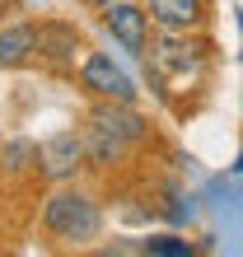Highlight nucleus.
<instances>
[{"instance_id":"9","label":"nucleus","mask_w":243,"mask_h":257,"mask_svg":"<svg viewBox=\"0 0 243 257\" xmlns=\"http://www.w3.org/2000/svg\"><path fill=\"white\" fill-rule=\"evenodd\" d=\"M33 61H38V24L33 19L0 24V70H24Z\"/></svg>"},{"instance_id":"11","label":"nucleus","mask_w":243,"mask_h":257,"mask_svg":"<svg viewBox=\"0 0 243 257\" xmlns=\"http://www.w3.org/2000/svg\"><path fill=\"white\" fill-rule=\"evenodd\" d=\"M141 252H150V257H192L196 243L182 238V234H150V238H141Z\"/></svg>"},{"instance_id":"1","label":"nucleus","mask_w":243,"mask_h":257,"mask_svg":"<svg viewBox=\"0 0 243 257\" xmlns=\"http://www.w3.org/2000/svg\"><path fill=\"white\" fill-rule=\"evenodd\" d=\"M38 224L61 248H89L103 234V206H98L94 192H84L75 183H56L52 196L38 210Z\"/></svg>"},{"instance_id":"8","label":"nucleus","mask_w":243,"mask_h":257,"mask_svg":"<svg viewBox=\"0 0 243 257\" xmlns=\"http://www.w3.org/2000/svg\"><path fill=\"white\" fill-rule=\"evenodd\" d=\"M141 5L164 33H206L210 24V0H141Z\"/></svg>"},{"instance_id":"2","label":"nucleus","mask_w":243,"mask_h":257,"mask_svg":"<svg viewBox=\"0 0 243 257\" xmlns=\"http://www.w3.org/2000/svg\"><path fill=\"white\" fill-rule=\"evenodd\" d=\"M210 61V42L201 33H164L155 28L150 33V47H145V66H150V80L164 84V80H196Z\"/></svg>"},{"instance_id":"4","label":"nucleus","mask_w":243,"mask_h":257,"mask_svg":"<svg viewBox=\"0 0 243 257\" xmlns=\"http://www.w3.org/2000/svg\"><path fill=\"white\" fill-rule=\"evenodd\" d=\"M80 169H89V159H84V131H52L47 141H38V178L42 183H75L80 178Z\"/></svg>"},{"instance_id":"3","label":"nucleus","mask_w":243,"mask_h":257,"mask_svg":"<svg viewBox=\"0 0 243 257\" xmlns=\"http://www.w3.org/2000/svg\"><path fill=\"white\" fill-rule=\"evenodd\" d=\"M75 80H80V89L89 98H103V103H136V98H141L131 70L122 61H112L108 52H89L84 47L80 66H75Z\"/></svg>"},{"instance_id":"6","label":"nucleus","mask_w":243,"mask_h":257,"mask_svg":"<svg viewBox=\"0 0 243 257\" xmlns=\"http://www.w3.org/2000/svg\"><path fill=\"white\" fill-rule=\"evenodd\" d=\"M84 56V33L70 19H38V61L56 75H75Z\"/></svg>"},{"instance_id":"12","label":"nucleus","mask_w":243,"mask_h":257,"mask_svg":"<svg viewBox=\"0 0 243 257\" xmlns=\"http://www.w3.org/2000/svg\"><path fill=\"white\" fill-rule=\"evenodd\" d=\"M80 5H89V10H94V14H98L103 5H112V0H80Z\"/></svg>"},{"instance_id":"10","label":"nucleus","mask_w":243,"mask_h":257,"mask_svg":"<svg viewBox=\"0 0 243 257\" xmlns=\"http://www.w3.org/2000/svg\"><path fill=\"white\" fill-rule=\"evenodd\" d=\"M0 173L5 178H38V141L33 136L0 141Z\"/></svg>"},{"instance_id":"13","label":"nucleus","mask_w":243,"mask_h":257,"mask_svg":"<svg viewBox=\"0 0 243 257\" xmlns=\"http://www.w3.org/2000/svg\"><path fill=\"white\" fill-rule=\"evenodd\" d=\"M0 14H5V5H0Z\"/></svg>"},{"instance_id":"5","label":"nucleus","mask_w":243,"mask_h":257,"mask_svg":"<svg viewBox=\"0 0 243 257\" xmlns=\"http://www.w3.org/2000/svg\"><path fill=\"white\" fill-rule=\"evenodd\" d=\"M98 24H103V33H108L127 56L145 61V47H150L155 24H150V14H145L141 0H112V5H103L98 10Z\"/></svg>"},{"instance_id":"7","label":"nucleus","mask_w":243,"mask_h":257,"mask_svg":"<svg viewBox=\"0 0 243 257\" xmlns=\"http://www.w3.org/2000/svg\"><path fill=\"white\" fill-rule=\"evenodd\" d=\"M84 122L98 126V131H108L112 141H122L127 150H136V145L150 141V122L136 112V103H103V98H94V108H89Z\"/></svg>"}]
</instances>
